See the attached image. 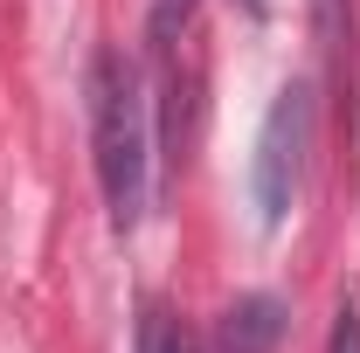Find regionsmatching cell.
<instances>
[{"instance_id": "ba28073f", "label": "cell", "mask_w": 360, "mask_h": 353, "mask_svg": "<svg viewBox=\"0 0 360 353\" xmlns=\"http://www.w3.org/2000/svg\"><path fill=\"white\" fill-rule=\"evenodd\" d=\"M236 7H243V14H257V21L270 14V0H236Z\"/></svg>"}, {"instance_id": "277c9868", "label": "cell", "mask_w": 360, "mask_h": 353, "mask_svg": "<svg viewBox=\"0 0 360 353\" xmlns=\"http://www.w3.org/2000/svg\"><path fill=\"white\" fill-rule=\"evenodd\" d=\"M305 7H312L319 56H326V70L340 77V70H347V49H354V0H305Z\"/></svg>"}, {"instance_id": "6da1fadb", "label": "cell", "mask_w": 360, "mask_h": 353, "mask_svg": "<svg viewBox=\"0 0 360 353\" xmlns=\"http://www.w3.org/2000/svg\"><path fill=\"white\" fill-rule=\"evenodd\" d=\"M90 146H97V187L104 215L118 236H132L153 201V111H146V77L132 56L104 49L90 63Z\"/></svg>"}, {"instance_id": "52a82bcc", "label": "cell", "mask_w": 360, "mask_h": 353, "mask_svg": "<svg viewBox=\"0 0 360 353\" xmlns=\"http://www.w3.org/2000/svg\"><path fill=\"white\" fill-rule=\"evenodd\" d=\"M326 353H360V305H354V298L333 312V340H326Z\"/></svg>"}, {"instance_id": "8992f818", "label": "cell", "mask_w": 360, "mask_h": 353, "mask_svg": "<svg viewBox=\"0 0 360 353\" xmlns=\"http://www.w3.org/2000/svg\"><path fill=\"white\" fill-rule=\"evenodd\" d=\"M194 7H201V0H153V14H146L153 49H174L180 35H187V21H194Z\"/></svg>"}, {"instance_id": "5b68a950", "label": "cell", "mask_w": 360, "mask_h": 353, "mask_svg": "<svg viewBox=\"0 0 360 353\" xmlns=\"http://www.w3.org/2000/svg\"><path fill=\"white\" fill-rule=\"evenodd\" d=\"M132 353H194L187 340H180V319L167 305H146L139 312V340H132Z\"/></svg>"}, {"instance_id": "3957f363", "label": "cell", "mask_w": 360, "mask_h": 353, "mask_svg": "<svg viewBox=\"0 0 360 353\" xmlns=\"http://www.w3.org/2000/svg\"><path fill=\"white\" fill-rule=\"evenodd\" d=\"M277 340V298H243L222 326V353H270Z\"/></svg>"}, {"instance_id": "7a4b0ae2", "label": "cell", "mask_w": 360, "mask_h": 353, "mask_svg": "<svg viewBox=\"0 0 360 353\" xmlns=\"http://www.w3.org/2000/svg\"><path fill=\"white\" fill-rule=\"evenodd\" d=\"M305 160H312V84L291 77V84H277L264 125H257V153H250V201H257L264 229L291 215V201L305 187Z\"/></svg>"}]
</instances>
